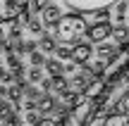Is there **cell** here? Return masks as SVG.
Returning <instances> with one entry per match:
<instances>
[{"mask_svg": "<svg viewBox=\"0 0 129 126\" xmlns=\"http://www.w3.org/2000/svg\"><path fill=\"white\" fill-rule=\"evenodd\" d=\"M41 119H43L41 109H26V114H24V121H26V126H36Z\"/></svg>", "mask_w": 129, "mask_h": 126, "instance_id": "obj_19", "label": "cell"}, {"mask_svg": "<svg viewBox=\"0 0 129 126\" xmlns=\"http://www.w3.org/2000/svg\"><path fill=\"white\" fill-rule=\"evenodd\" d=\"M115 107H117V112H124V114H129V90H127L124 95H122L120 100H117V105H115Z\"/></svg>", "mask_w": 129, "mask_h": 126, "instance_id": "obj_25", "label": "cell"}, {"mask_svg": "<svg viewBox=\"0 0 129 126\" xmlns=\"http://www.w3.org/2000/svg\"><path fill=\"white\" fill-rule=\"evenodd\" d=\"M26 26H29V33H31V36L41 38V36H43V26H46V24H43V19H31Z\"/></svg>", "mask_w": 129, "mask_h": 126, "instance_id": "obj_18", "label": "cell"}, {"mask_svg": "<svg viewBox=\"0 0 129 126\" xmlns=\"http://www.w3.org/2000/svg\"><path fill=\"white\" fill-rule=\"evenodd\" d=\"M55 57H60V60H72L74 57V48H67V45H57V50H55Z\"/></svg>", "mask_w": 129, "mask_h": 126, "instance_id": "obj_23", "label": "cell"}, {"mask_svg": "<svg viewBox=\"0 0 129 126\" xmlns=\"http://www.w3.org/2000/svg\"><path fill=\"white\" fill-rule=\"evenodd\" d=\"M103 126H129V114L115 112V114H110V117H105V124Z\"/></svg>", "mask_w": 129, "mask_h": 126, "instance_id": "obj_14", "label": "cell"}, {"mask_svg": "<svg viewBox=\"0 0 129 126\" xmlns=\"http://www.w3.org/2000/svg\"><path fill=\"white\" fill-rule=\"evenodd\" d=\"M112 36V26H110V22L108 19H103V22H93V24H88V31H86V38L91 43H103V41H108V38Z\"/></svg>", "mask_w": 129, "mask_h": 126, "instance_id": "obj_4", "label": "cell"}, {"mask_svg": "<svg viewBox=\"0 0 129 126\" xmlns=\"http://www.w3.org/2000/svg\"><path fill=\"white\" fill-rule=\"evenodd\" d=\"M14 126H26V121H22V124H14Z\"/></svg>", "mask_w": 129, "mask_h": 126, "instance_id": "obj_31", "label": "cell"}, {"mask_svg": "<svg viewBox=\"0 0 129 126\" xmlns=\"http://www.w3.org/2000/svg\"><path fill=\"white\" fill-rule=\"evenodd\" d=\"M57 45H60V43H57L55 36H46V33H43V36L38 38V50H43L46 55H48V52H55Z\"/></svg>", "mask_w": 129, "mask_h": 126, "instance_id": "obj_10", "label": "cell"}, {"mask_svg": "<svg viewBox=\"0 0 129 126\" xmlns=\"http://www.w3.org/2000/svg\"><path fill=\"white\" fill-rule=\"evenodd\" d=\"M86 69L91 71L96 79H103V76L108 74V69H110V67H108V60H101V57H98V60H96V62H91Z\"/></svg>", "mask_w": 129, "mask_h": 126, "instance_id": "obj_11", "label": "cell"}, {"mask_svg": "<svg viewBox=\"0 0 129 126\" xmlns=\"http://www.w3.org/2000/svg\"><path fill=\"white\" fill-rule=\"evenodd\" d=\"M12 81H17L12 71H5V69H0V88H7V86L12 83Z\"/></svg>", "mask_w": 129, "mask_h": 126, "instance_id": "obj_24", "label": "cell"}, {"mask_svg": "<svg viewBox=\"0 0 129 126\" xmlns=\"http://www.w3.org/2000/svg\"><path fill=\"white\" fill-rule=\"evenodd\" d=\"M34 0H0V22H17L24 12H29V5Z\"/></svg>", "mask_w": 129, "mask_h": 126, "instance_id": "obj_2", "label": "cell"}, {"mask_svg": "<svg viewBox=\"0 0 129 126\" xmlns=\"http://www.w3.org/2000/svg\"><path fill=\"white\" fill-rule=\"evenodd\" d=\"M53 90H55L60 98H62V95L69 90V81L64 79V74H62V76H53Z\"/></svg>", "mask_w": 129, "mask_h": 126, "instance_id": "obj_16", "label": "cell"}, {"mask_svg": "<svg viewBox=\"0 0 129 126\" xmlns=\"http://www.w3.org/2000/svg\"><path fill=\"white\" fill-rule=\"evenodd\" d=\"M46 74L48 76H62L64 74V64H62L60 57H53V60L46 62Z\"/></svg>", "mask_w": 129, "mask_h": 126, "instance_id": "obj_12", "label": "cell"}, {"mask_svg": "<svg viewBox=\"0 0 129 126\" xmlns=\"http://www.w3.org/2000/svg\"><path fill=\"white\" fill-rule=\"evenodd\" d=\"M43 5H48V0H34V7H36L38 12L43 10Z\"/></svg>", "mask_w": 129, "mask_h": 126, "instance_id": "obj_30", "label": "cell"}, {"mask_svg": "<svg viewBox=\"0 0 129 126\" xmlns=\"http://www.w3.org/2000/svg\"><path fill=\"white\" fill-rule=\"evenodd\" d=\"M34 50H38V38L36 41H22V45L17 48V52H22V55H31Z\"/></svg>", "mask_w": 129, "mask_h": 126, "instance_id": "obj_21", "label": "cell"}, {"mask_svg": "<svg viewBox=\"0 0 129 126\" xmlns=\"http://www.w3.org/2000/svg\"><path fill=\"white\" fill-rule=\"evenodd\" d=\"M117 50H120L117 45H112V43H105V41H103V43H98V48H96V55L101 57V60H110V57L115 55Z\"/></svg>", "mask_w": 129, "mask_h": 126, "instance_id": "obj_13", "label": "cell"}, {"mask_svg": "<svg viewBox=\"0 0 129 126\" xmlns=\"http://www.w3.org/2000/svg\"><path fill=\"white\" fill-rule=\"evenodd\" d=\"M64 5H67L69 10H74V12H98V10H105V7H112L115 3H120V0H62Z\"/></svg>", "mask_w": 129, "mask_h": 126, "instance_id": "obj_3", "label": "cell"}, {"mask_svg": "<svg viewBox=\"0 0 129 126\" xmlns=\"http://www.w3.org/2000/svg\"><path fill=\"white\" fill-rule=\"evenodd\" d=\"M26 79L31 81V83H41V81H43V69L36 67V64H31V69L26 71Z\"/></svg>", "mask_w": 129, "mask_h": 126, "instance_id": "obj_20", "label": "cell"}, {"mask_svg": "<svg viewBox=\"0 0 129 126\" xmlns=\"http://www.w3.org/2000/svg\"><path fill=\"white\" fill-rule=\"evenodd\" d=\"M57 107H60V105H57V100L53 98L50 93H43L41 98H38V109H41V114H50V112H55Z\"/></svg>", "mask_w": 129, "mask_h": 126, "instance_id": "obj_8", "label": "cell"}, {"mask_svg": "<svg viewBox=\"0 0 129 126\" xmlns=\"http://www.w3.org/2000/svg\"><path fill=\"white\" fill-rule=\"evenodd\" d=\"M127 14H129V3H124V0L115 3V22L117 24H124Z\"/></svg>", "mask_w": 129, "mask_h": 126, "instance_id": "obj_17", "label": "cell"}, {"mask_svg": "<svg viewBox=\"0 0 129 126\" xmlns=\"http://www.w3.org/2000/svg\"><path fill=\"white\" fill-rule=\"evenodd\" d=\"M29 62H31V64H36V67H46V52L43 50H34L31 55H29Z\"/></svg>", "mask_w": 129, "mask_h": 126, "instance_id": "obj_22", "label": "cell"}, {"mask_svg": "<svg viewBox=\"0 0 129 126\" xmlns=\"http://www.w3.org/2000/svg\"><path fill=\"white\" fill-rule=\"evenodd\" d=\"M3 43H7V31H5L3 22H0V48H3Z\"/></svg>", "mask_w": 129, "mask_h": 126, "instance_id": "obj_29", "label": "cell"}, {"mask_svg": "<svg viewBox=\"0 0 129 126\" xmlns=\"http://www.w3.org/2000/svg\"><path fill=\"white\" fill-rule=\"evenodd\" d=\"M53 29H55L53 36L57 38V43H62V45H77L86 36L88 22L84 19V14H64Z\"/></svg>", "mask_w": 129, "mask_h": 126, "instance_id": "obj_1", "label": "cell"}, {"mask_svg": "<svg viewBox=\"0 0 129 126\" xmlns=\"http://www.w3.org/2000/svg\"><path fill=\"white\" fill-rule=\"evenodd\" d=\"M112 41L117 43V45H124V43H129V26H124V24H117V26H112Z\"/></svg>", "mask_w": 129, "mask_h": 126, "instance_id": "obj_9", "label": "cell"}, {"mask_svg": "<svg viewBox=\"0 0 129 126\" xmlns=\"http://www.w3.org/2000/svg\"><path fill=\"white\" fill-rule=\"evenodd\" d=\"M93 19H98V22L108 19V7H105V10H98V12H93Z\"/></svg>", "mask_w": 129, "mask_h": 126, "instance_id": "obj_28", "label": "cell"}, {"mask_svg": "<svg viewBox=\"0 0 129 126\" xmlns=\"http://www.w3.org/2000/svg\"><path fill=\"white\" fill-rule=\"evenodd\" d=\"M5 64H7L10 69H19V67H22V62H19L17 55H12V52H5Z\"/></svg>", "mask_w": 129, "mask_h": 126, "instance_id": "obj_26", "label": "cell"}, {"mask_svg": "<svg viewBox=\"0 0 129 126\" xmlns=\"http://www.w3.org/2000/svg\"><path fill=\"white\" fill-rule=\"evenodd\" d=\"M22 98H24V88L19 83H14V86H10V88H7V100L17 105V109H19V100H22Z\"/></svg>", "mask_w": 129, "mask_h": 126, "instance_id": "obj_15", "label": "cell"}, {"mask_svg": "<svg viewBox=\"0 0 129 126\" xmlns=\"http://www.w3.org/2000/svg\"><path fill=\"white\" fill-rule=\"evenodd\" d=\"M93 48H91V43H86V41H79L77 45H74V57L72 60L77 62V64H88V60H91V55H93Z\"/></svg>", "mask_w": 129, "mask_h": 126, "instance_id": "obj_7", "label": "cell"}, {"mask_svg": "<svg viewBox=\"0 0 129 126\" xmlns=\"http://www.w3.org/2000/svg\"><path fill=\"white\" fill-rule=\"evenodd\" d=\"M64 17L62 14V10H60V5H55V3H48V5H43V10H41V19H43V24H46L48 29H53L57 22Z\"/></svg>", "mask_w": 129, "mask_h": 126, "instance_id": "obj_6", "label": "cell"}, {"mask_svg": "<svg viewBox=\"0 0 129 126\" xmlns=\"http://www.w3.org/2000/svg\"><path fill=\"white\" fill-rule=\"evenodd\" d=\"M93 81H96V76H93L88 69H84V71H74V74L69 76V88L77 90V93H86V90L91 88Z\"/></svg>", "mask_w": 129, "mask_h": 126, "instance_id": "obj_5", "label": "cell"}, {"mask_svg": "<svg viewBox=\"0 0 129 126\" xmlns=\"http://www.w3.org/2000/svg\"><path fill=\"white\" fill-rule=\"evenodd\" d=\"M36 126H60V121H57V119H48V117H43Z\"/></svg>", "mask_w": 129, "mask_h": 126, "instance_id": "obj_27", "label": "cell"}]
</instances>
